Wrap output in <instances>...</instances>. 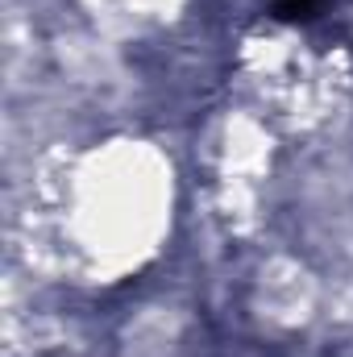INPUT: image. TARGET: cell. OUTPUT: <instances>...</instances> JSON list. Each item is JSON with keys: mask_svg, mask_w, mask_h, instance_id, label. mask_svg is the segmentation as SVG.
Listing matches in <instances>:
<instances>
[{"mask_svg": "<svg viewBox=\"0 0 353 357\" xmlns=\"http://www.w3.org/2000/svg\"><path fill=\"white\" fill-rule=\"evenodd\" d=\"M278 21H312L320 13V0H270Z\"/></svg>", "mask_w": 353, "mask_h": 357, "instance_id": "cell-1", "label": "cell"}]
</instances>
